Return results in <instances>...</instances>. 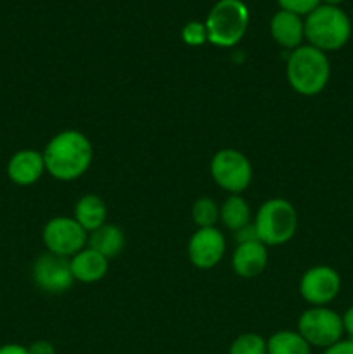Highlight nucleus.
Masks as SVG:
<instances>
[{"instance_id":"1","label":"nucleus","mask_w":353,"mask_h":354,"mask_svg":"<svg viewBox=\"0 0 353 354\" xmlns=\"http://www.w3.org/2000/svg\"><path fill=\"white\" fill-rule=\"evenodd\" d=\"M45 171L59 182H73L87 173L93 161L92 142L78 130L54 135L44 149Z\"/></svg>"},{"instance_id":"2","label":"nucleus","mask_w":353,"mask_h":354,"mask_svg":"<svg viewBox=\"0 0 353 354\" xmlns=\"http://www.w3.org/2000/svg\"><path fill=\"white\" fill-rule=\"evenodd\" d=\"M286 76L291 88L300 95H318L331 80V62L325 52L311 45H300L287 59Z\"/></svg>"},{"instance_id":"3","label":"nucleus","mask_w":353,"mask_h":354,"mask_svg":"<svg viewBox=\"0 0 353 354\" xmlns=\"http://www.w3.org/2000/svg\"><path fill=\"white\" fill-rule=\"evenodd\" d=\"M305 38L308 45L322 52H334L352 38V21L338 6H318L305 19Z\"/></svg>"},{"instance_id":"4","label":"nucleus","mask_w":353,"mask_h":354,"mask_svg":"<svg viewBox=\"0 0 353 354\" xmlns=\"http://www.w3.org/2000/svg\"><path fill=\"white\" fill-rule=\"evenodd\" d=\"M248 24L249 10L242 0H218L204 21L208 41L221 48L237 45L246 35Z\"/></svg>"},{"instance_id":"5","label":"nucleus","mask_w":353,"mask_h":354,"mask_svg":"<svg viewBox=\"0 0 353 354\" xmlns=\"http://www.w3.org/2000/svg\"><path fill=\"white\" fill-rule=\"evenodd\" d=\"M253 225L258 241L266 248H275L294 237L298 230V213L289 201L273 197L260 206Z\"/></svg>"},{"instance_id":"6","label":"nucleus","mask_w":353,"mask_h":354,"mask_svg":"<svg viewBox=\"0 0 353 354\" xmlns=\"http://www.w3.org/2000/svg\"><path fill=\"white\" fill-rule=\"evenodd\" d=\"M298 332L311 348H329L341 341L343 328L341 315L329 306H311L303 311L298 320Z\"/></svg>"},{"instance_id":"7","label":"nucleus","mask_w":353,"mask_h":354,"mask_svg":"<svg viewBox=\"0 0 353 354\" xmlns=\"http://www.w3.org/2000/svg\"><path fill=\"white\" fill-rule=\"evenodd\" d=\"M213 182L220 189L232 194L244 192L253 180V166L249 159L235 149H221L210 162Z\"/></svg>"},{"instance_id":"8","label":"nucleus","mask_w":353,"mask_h":354,"mask_svg":"<svg viewBox=\"0 0 353 354\" xmlns=\"http://www.w3.org/2000/svg\"><path fill=\"white\" fill-rule=\"evenodd\" d=\"M89 234L83 230L82 225L75 218L55 216L45 223L42 232L47 252L62 256V258H73L82 249H85Z\"/></svg>"},{"instance_id":"9","label":"nucleus","mask_w":353,"mask_h":354,"mask_svg":"<svg viewBox=\"0 0 353 354\" xmlns=\"http://www.w3.org/2000/svg\"><path fill=\"white\" fill-rule=\"evenodd\" d=\"M341 290V277L325 265L311 266L300 280V294L310 306H329Z\"/></svg>"},{"instance_id":"10","label":"nucleus","mask_w":353,"mask_h":354,"mask_svg":"<svg viewBox=\"0 0 353 354\" xmlns=\"http://www.w3.org/2000/svg\"><path fill=\"white\" fill-rule=\"evenodd\" d=\"M31 277L35 286L48 294H62L75 283L69 259L52 252H45L35 259Z\"/></svg>"},{"instance_id":"11","label":"nucleus","mask_w":353,"mask_h":354,"mask_svg":"<svg viewBox=\"0 0 353 354\" xmlns=\"http://www.w3.org/2000/svg\"><path fill=\"white\" fill-rule=\"evenodd\" d=\"M225 248H227V242L217 227L197 228L187 245V254L196 268L211 270L221 261Z\"/></svg>"},{"instance_id":"12","label":"nucleus","mask_w":353,"mask_h":354,"mask_svg":"<svg viewBox=\"0 0 353 354\" xmlns=\"http://www.w3.org/2000/svg\"><path fill=\"white\" fill-rule=\"evenodd\" d=\"M45 173L44 154L35 149H21L10 156L7 162V176L19 187H30L37 183Z\"/></svg>"},{"instance_id":"13","label":"nucleus","mask_w":353,"mask_h":354,"mask_svg":"<svg viewBox=\"0 0 353 354\" xmlns=\"http://www.w3.org/2000/svg\"><path fill=\"white\" fill-rule=\"evenodd\" d=\"M269 263L266 245L260 241L237 244L232 254V268L241 279H255L262 275Z\"/></svg>"},{"instance_id":"14","label":"nucleus","mask_w":353,"mask_h":354,"mask_svg":"<svg viewBox=\"0 0 353 354\" xmlns=\"http://www.w3.org/2000/svg\"><path fill=\"white\" fill-rule=\"evenodd\" d=\"M69 265H71L75 282L96 283L100 282L107 275L109 259L104 258L102 254L96 252L93 249L85 248L69 259Z\"/></svg>"},{"instance_id":"15","label":"nucleus","mask_w":353,"mask_h":354,"mask_svg":"<svg viewBox=\"0 0 353 354\" xmlns=\"http://www.w3.org/2000/svg\"><path fill=\"white\" fill-rule=\"evenodd\" d=\"M270 35L284 48H298L305 38V21L287 10H279L270 19Z\"/></svg>"},{"instance_id":"16","label":"nucleus","mask_w":353,"mask_h":354,"mask_svg":"<svg viewBox=\"0 0 353 354\" xmlns=\"http://www.w3.org/2000/svg\"><path fill=\"white\" fill-rule=\"evenodd\" d=\"M87 248L93 249L104 258H116L125 248V234L120 227L113 223H104L97 230L90 232L87 239Z\"/></svg>"},{"instance_id":"17","label":"nucleus","mask_w":353,"mask_h":354,"mask_svg":"<svg viewBox=\"0 0 353 354\" xmlns=\"http://www.w3.org/2000/svg\"><path fill=\"white\" fill-rule=\"evenodd\" d=\"M73 218L82 225L87 234H90V232L97 230L104 223H107V206L99 196L87 194V196L80 197L78 203H76Z\"/></svg>"},{"instance_id":"18","label":"nucleus","mask_w":353,"mask_h":354,"mask_svg":"<svg viewBox=\"0 0 353 354\" xmlns=\"http://www.w3.org/2000/svg\"><path fill=\"white\" fill-rule=\"evenodd\" d=\"M266 354H311V346L298 330H279L266 339Z\"/></svg>"},{"instance_id":"19","label":"nucleus","mask_w":353,"mask_h":354,"mask_svg":"<svg viewBox=\"0 0 353 354\" xmlns=\"http://www.w3.org/2000/svg\"><path fill=\"white\" fill-rule=\"evenodd\" d=\"M220 221L232 232L251 223V211L241 194H232L220 206Z\"/></svg>"},{"instance_id":"20","label":"nucleus","mask_w":353,"mask_h":354,"mask_svg":"<svg viewBox=\"0 0 353 354\" xmlns=\"http://www.w3.org/2000/svg\"><path fill=\"white\" fill-rule=\"evenodd\" d=\"M192 220L197 228H213L220 220V207L210 197H199L192 206Z\"/></svg>"},{"instance_id":"21","label":"nucleus","mask_w":353,"mask_h":354,"mask_svg":"<svg viewBox=\"0 0 353 354\" xmlns=\"http://www.w3.org/2000/svg\"><path fill=\"white\" fill-rule=\"evenodd\" d=\"M228 354H266V341L255 332L241 334L230 344Z\"/></svg>"},{"instance_id":"22","label":"nucleus","mask_w":353,"mask_h":354,"mask_svg":"<svg viewBox=\"0 0 353 354\" xmlns=\"http://www.w3.org/2000/svg\"><path fill=\"white\" fill-rule=\"evenodd\" d=\"M182 40L187 45H190V47H199V45L206 44L208 33L204 23H199V21H190V23H187L182 28Z\"/></svg>"},{"instance_id":"23","label":"nucleus","mask_w":353,"mask_h":354,"mask_svg":"<svg viewBox=\"0 0 353 354\" xmlns=\"http://www.w3.org/2000/svg\"><path fill=\"white\" fill-rule=\"evenodd\" d=\"M277 2H279L280 10H287L301 17L314 12L320 6L322 0H277Z\"/></svg>"},{"instance_id":"24","label":"nucleus","mask_w":353,"mask_h":354,"mask_svg":"<svg viewBox=\"0 0 353 354\" xmlns=\"http://www.w3.org/2000/svg\"><path fill=\"white\" fill-rule=\"evenodd\" d=\"M235 234V241H237V244H244V242H255L258 241V235H256V228L253 223H248L246 227L239 228L237 232H234Z\"/></svg>"},{"instance_id":"25","label":"nucleus","mask_w":353,"mask_h":354,"mask_svg":"<svg viewBox=\"0 0 353 354\" xmlns=\"http://www.w3.org/2000/svg\"><path fill=\"white\" fill-rule=\"evenodd\" d=\"M322 354H353V339H341L336 344L325 348Z\"/></svg>"},{"instance_id":"26","label":"nucleus","mask_w":353,"mask_h":354,"mask_svg":"<svg viewBox=\"0 0 353 354\" xmlns=\"http://www.w3.org/2000/svg\"><path fill=\"white\" fill-rule=\"evenodd\" d=\"M28 354H55V348L48 341H35L28 346Z\"/></svg>"},{"instance_id":"27","label":"nucleus","mask_w":353,"mask_h":354,"mask_svg":"<svg viewBox=\"0 0 353 354\" xmlns=\"http://www.w3.org/2000/svg\"><path fill=\"white\" fill-rule=\"evenodd\" d=\"M341 318L345 334H348V339H353V306H350Z\"/></svg>"},{"instance_id":"28","label":"nucleus","mask_w":353,"mask_h":354,"mask_svg":"<svg viewBox=\"0 0 353 354\" xmlns=\"http://www.w3.org/2000/svg\"><path fill=\"white\" fill-rule=\"evenodd\" d=\"M0 354H28V348L16 342H9V344L0 346Z\"/></svg>"},{"instance_id":"29","label":"nucleus","mask_w":353,"mask_h":354,"mask_svg":"<svg viewBox=\"0 0 353 354\" xmlns=\"http://www.w3.org/2000/svg\"><path fill=\"white\" fill-rule=\"evenodd\" d=\"M324 3H327V6H339V3H343L345 0H322Z\"/></svg>"}]
</instances>
